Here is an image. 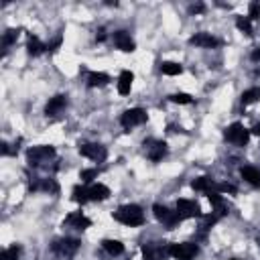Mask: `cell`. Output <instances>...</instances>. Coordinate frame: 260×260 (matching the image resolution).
<instances>
[{"label":"cell","mask_w":260,"mask_h":260,"mask_svg":"<svg viewBox=\"0 0 260 260\" xmlns=\"http://www.w3.org/2000/svg\"><path fill=\"white\" fill-rule=\"evenodd\" d=\"M189 43L195 45V47H201V49H214V47H220V45H222V41L216 39V37L210 35V33H197V35H193V37L189 39Z\"/></svg>","instance_id":"cell-12"},{"label":"cell","mask_w":260,"mask_h":260,"mask_svg":"<svg viewBox=\"0 0 260 260\" xmlns=\"http://www.w3.org/2000/svg\"><path fill=\"white\" fill-rule=\"evenodd\" d=\"M17 39H19V29H9L7 33H5V37H3V45H5V51L13 45V43H17Z\"/></svg>","instance_id":"cell-29"},{"label":"cell","mask_w":260,"mask_h":260,"mask_svg":"<svg viewBox=\"0 0 260 260\" xmlns=\"http://www.w3.org/2000/svg\"><path fill=\"white\" fill-rule=\"evenodd\" d=\"M31 191H49V193H59V185L55 179H37L31 183Z\"/></svg>","instance_id":"cell-17"},{"label":"cell","mask_w":260,"mask_h":260,"mask_svg":"<svg viewBox=\"0 0 260 260\" xmlns=\"http://www.w3.org/2000/svg\"><path fill=\"white\" fill-rule=\"evenodd\" d=\"M240 173H242V177H244L250 185L260 187V171H258L256 167H242V169H240Z\"/></svg>","instance_id":"cell-21"},{"label":"cell","mask_w":260,"mask_h":260,"mask_svg":"<svg viewBox=\"0 0 260 260\" xmlns=\"http://www.w3.org/2000/svg\"><path fill=\"white\" fill-rule=\"evenodd\" d=\"M250 57H252V61H256V63H258V61H260V47H258V49H254V51H252V55H250Z\"/></svg>","instance_id":"cell-38"},{"label":"cell","mask_w":260,"mask_h":260,"mask_svg":"<svg viewBox=\"0 0 260 260\" xmlns=\"http://www.w3.org/2000/svg\"><path fill=\"white\" fill-rule=\"evenodd\" d=\"M161 71H163L165 75H179V73L183 71V67H181V63L165 61V63H161Z\"/></svg>","instance_id":"cell-27"},{"label":"cell","mask_w":260,"mask_h":260,"mask_svg":"<svg viewBox=\"0 0 260 260\" xmlns=\"http://www.w3.org/2000/svg\"><path fill=\"white\" fill-rule=\"evenodd\" d=\"M169 252L175 260H193L199 254V246L193 242H179V244H171Z\"/></svg>","instance_id":"cell-7"},{"label":"cell","mask_w":260,"mask_h":260,"mask_svg":"<svg viewBox=\"0 0 260 260\" xmlns=\"http://www.w3.org/2000/svg\"><path fill=\"white\" fill-rule=\"evenodd\" d=\"M79 154L85 159L96 161V163H104L108 157V148L104 144H98V142H83V144H79Z\"/></svg>","instance_id":"cell-5"},{"label":"cell","mask_w":260,"mask_h":260,"mask_svg":"<svg viewBox=\"0 0 260 260\" xmlns=\"http://www.w3.org/2000/svg\"><path fill=\"white\" fill-rule=\"evenodd\" d=\"M71 199L75 201V203H88L90 201V187H85V185H75L73 187V191H71Z\"/></svg>","instance_id":"cell-22"},{"label":"cell","mask_w":260,"mask_h":260,"mask_svg":"<svg viewBox=\"0 0 260 260\" xmlns=\"http://www.w3.org/2000/svg\"><path fill=\"white\" fill-rule=\"evenodd\" d=\"M232 260H238V258H232Z\"/></svg>","instance_id":"cell-40"},{"label":"cell","mask_w":260,"mask_h":260,"mask_svg":"<svg viewBox=\"0 0 260 260\" xmlns=\"http://www.w3.org/2000/svg\"><path fill=\"white\" fill-rule=\"evenodd\" d=\"M144 148H146V157L154 163L163 161V157L167 154V142L165 140H154V138L144 140Z\"/></svg>","instance_id":"cell-11"},{"label":"cell","mask_w":260,"mask_h":260,"mask_svg":"<svg viewBox=\"0 0 260 260\" xmlns=\"http://www.w3.org/2000/svg\"><path fill=\"white\" fill-rule=\"evenodd\" d=\"M21 256V246H11L7 250H3V254H0V260H19Z\"/></svg>","instance_id":"cell-28"},{"label":"cell","mask_w":260,"mask_h":260,"mask_svg":"<svg viewBox=\"0 0 260 260\" xmlns=\"http://www.w3.org/2000/svg\"><path fill=\"white\" fill-rule=\"evenodd\" d=\"M252 132H254V134H258V136H260V122H258V124H256V126H254V128H252Z\"/></svg>","instance_id":"cell-39"},{"label":"cell","mask_w":260,"mask_h":260,"mask_svg":"<svg viewBox=\"0 0 260 260\" xmlns=\"http://www.w3.org/2000/svg\"><path fill=\"white\" fill-rule=\"evenodd\" d=\"M132 81H134L132 71H128V69L120 71V77H118V94L128 96V94H130V88H132Z\"/></svg>","instance_id":"cell-18"},{"label":"cell","mask_w":260,"mask_h":260,"mask_svg":"<svg viewBox=\"0 0 260 260\" xmlns=\"http://www.w3.org/2000/svg\"><path fill=\"white\" fill-rule=\"evenodd\" d=\"M191 187H193L195 191H201V193H212L214 181H212L210 177H197V179L191 183Z\"/></svg>","instance_id":"cell-24"},{"label":"cell","mask_w":260,"mask_h":260,"mask_svg":"<svg viewBox=\"0 0 260 260\" xmlns=\"http://www.w3.org/2000/svg\"><path fill=\"white\" fill-rule=\"evenodd\" d=\"M216 189H218V193H236L238 189L234 187V185H230V183H220V185H216Z\"/></svg>","instance_id":"cell-34"},{"label":"cell","mask_w":260,"mask_h":260,"mask_svg":"<svg viewBox=\"0 0 260 260\" xmlns=\"http://www.w3.org/2000/svg\"><path fill=\"white\" fill-rule=\"evenodd\" d=\"M110 81V77L106 73H102V71H92L88 75V85L90 88H100V85H106Z\"/></svg>","instance_id":"cell-25"},{"label":"cell","mask_w":260,"mask_h":260,"mask_svg":"<svg viewBox=\"0 0 260 260\" xmlns=\"http://www.w3.org/2000/svg\"><path fill=\"white\" fill-rule=\"evenodd\" d=\"M207 199H210V203H212V207H214V216H216L218 220L224 218V216H228V203L224 201L222 193L212 191V193H207Z\"/></svg>","instance_id":"cell-13"},{"label":"cell","mask_w":260,"mask_h":260,"mask_svg":"<svg viewBox=\"0 0 260 260\" xmlns=\"http://www.w3.org/2000/svg\"><path fill=\"white\" fill-rule=\"evenodd\" d=\"M63 226L75 228V230H88V228L92 226V222H90V218H85L81 212H73V214H69V216L65 218Z\"/></svg>","instance_id":"cell-14"},{"label":"cell","mask_w":260,"mask_h":260,"mask_svg":"<svg viewBox=\"0 0 260 260\" xmlns=\"http://www.w3.org/2000/svg\"><path fill=\"white\" fill-rule=\"evenodd\" d=\"M110 197V189L102 183H96L90 187V201H104Z\"/></svg>","instance_id":"cell-19"},{"label":"cell","mask_w":260,"mask_h":260,"mask_svg":"<svg viewBox=\"0 0 260 260\" xmlns=\"http://www.w3.org/2000/svg\"><path fill=\"white\" fill-rule=\"evenodd\" d=\"M53 157H55V148L53 146H47V144L33 146V148L27 150V163L31 167H43L45 163H49Z\"/></svg>","instance_id":"cell-2"},{"label":"cell","mask_w":260,"mask_h":260,"mask_svg":"<svg viewBox=\"0 0 260 260\" xmlns=\"http://www.w3.org/2000/svg\"><path fill=\"white\" fill-rule=\"evenodd\" d=\"M169 100L175 104H193V98L189 94H173V96H169Z\"/></svg>","instance_id":"cell-32"},{"label":"cell","mask_w":260,"mask_h":260,"mask_svg":"<svg viewBox=\"0 0 260 260\" xmlns=\"http://www.w3.org/2000/svg\"><path fill=\"white\" fill-rule=\"evenodd\" d=\"M148 120V114H146V110H142V108H130V110H126L122 116H120V124L126 128V130H130V128H134V126H140V124H144Z\"/></svg>","instance_id":"cell-8"},{"label":"cell","mask_w":260,"mask_h":260,"mask_svg":"<svg viewBox=\"0 0 260 260\" xmlns=\"http://www.w3.org/2000/svg\"><path fill=\"white\" fill-rule=\"evenodd\" d=\"M27 51H29V55H33V57H37V55H41V53H45L47 51V45L45 43H41L37 37H29V43H27Z\"/></svg>","instance_id":"cell-20"},{"label":"cell","mask_w":260,"mask_h":260,"mask_svg":"<svg viewBox=\"0 0 260 260\" xmlns=\"http://www.w3.org/2000/svg\"><path fill=\"white\" fill-rule=\"evenodd\" d=\"M240 100H242L244 106L258 102V100H260V88H250V90H246V92L242 94V98H240Z\"/></svg>","instance_id":"cell-26"},{"label":"cell","mask_w":260,"mask_h":260,"mask_svg":"<svg viewBox=\"0 0 260 260\" xmlns=\"http://www.w3.org/2000/svg\"><path fill=\"white\" fill-rule=\"evenodd\" d=\"M175 207H177V214H179L181 220H191V218H201L203 216L199 203H195L191 199H179Z\"/></svg>","instance_id":"cell-10"},{"label":"cell","mask_w":260,"mask_h":260,"mask_svg":"<svg viewBox=\"0 0 260 260\" xmlns=\"http://www.w3.org/2000/svg\"><path fill=\"white\" fill-rule=\"evenodd\" d=\"M167 256H171V252L163 242H148L142 246V260H165Z\"/></svg>","instance_id":"cell-9"},{"label":"cell","mask_w":260,"mask_h":260,"mask_svg":"<svg viewBox=\"0 0 260 260\" xmlns=\"http://www.w3.org/2000/svg\"><path fill=\"white\" fill-rule=\"evenodd\" d=\"M236 27H238L242 33L252 35V21H250L248 17H238V19H236Z\"/></svg>","instance_id":"cell-30"},{"label":"cell","mask_w":260,"mask_h":260,"mask_svg":"<svg viewBox=\"0 0 260 260\" xmlns=\"http://www.w3.org/2000/svg\"><path fill=\"white\" fill-rule=\"evenodd\" d=\"M65 106H67V96L59 94V96H55V98L49 100V104L45 106V114H47V116H55V114H59Z\"/></svg>","instance_id":"cell-16"},{"label":"cell","mask_w":260,"mask_h":260,"mask_svg":"<svg viewBox=\"0 0 260 260\" xmlns=\"http://www.w3.org/2000/svg\"><path fill=\"white\" fill-rule=\"evenodd\" d=\"M96 41H100V43H102V41H106V31L100 29V31H98V35H96Z\"/></svg>","instance_id":"cell-37"},{"label":"cell","mask_w":260,"mask_h":260,"mask_svg":"<svg viewBox=\"0 0 260 260\" xmlns=\"http://www.w3.org/2000/svg\"><path fill=\"white\" fill-rule=\"evenodd\" d=\"M98 175H100V169H83L79 173V179L81 183H92L94 179H98Z\"/></svg>","instance_id":"cell-31"},{"label":"cell","mask_w":260,"mask_h":260,"mask_svg":"<svg viewBox=\"0 0 260 260\" xmlns=\"http://www.w3.org/2000/svg\"><path fill=\"white\" fill-rule=\"evenodd\" d=\"M79 246H81V242L77 238H57L53 244H51V250L61 258H71L79 250Z\"/></svg>","instance_id":"cell-3"},{"label":"cell","mask_w":260,"mask_h":260,"mask_svg":"<svg viewBox=\"0 0 260 260\" xmlns=\"http://www.w3.org/2000/svg\"><path fill=\"white\" fill-rule=\"evenodd\" d=\"M224 136H226L228 142H232V144H236V146H246V144H248V138H250V130L244 128L240 122H234V124H230V126L226 128Z\"/></svg>","instance_id":"cell-6"},{"label":"cell","mask_w":260,"mask_h":260,"mask_svg":"<svg viewBox=\"0 0 260 260\" xmlns=\"http://www.w3.org/2000/svg\"><path fill=\"white\" fill-rule=\"evenodd\" d=\"M114 220L124 224V226H130V228H136V226H142L144 224V212L140 210V205L136 203H128V205H122L114 212Z\"/></svg>","instance_id":"cell-1"},{"label":"cell","mask_w":260,"mask_h":260,"mask_svg":"<svg viewBox=\"0 0 260 260\" xmlns=\"http://www.w3.org/2000/svg\"><path fill=\"white\" fill-rule=\"evenodd\" d=\"M114 45L120 49V51H124V53H132L134 51V41L130 39V35L126 33V31H116L114 33Z\"/></svg>","instance_id":"cell-15"},{"label":"cell","mask_w":260,"mask_h":260,"mask_svg":"<svg viewBox=\"0 0 260 260\" xmlns=\"http://www.w3.org/2000/svg\"><path fill=\"white\" fill-rule=\"evenodd\" d=\"M248 19L250 21L260 19V5L258 3H250V7H248Z\"/></svg>","instance_id":"cell-33"},{"label":"cell","mask_w":260,"mask_h":260,"mask_svg":"<svg viewBox=\"0 0 260 260\" xmlns=\"http://www.w3.org/2000/svg\"><path fill=\"white\" fill-rule=\"evenodd\" d=\"M152 214H154V218H157L167 230H173L181 222V218H179L177 212H171L167 205H161V203H154L152 205Z\"/></svg>","instance_id":"cell-4"},{"label":"cell","mask_w":260,"mask_h":260,"mask_svg":"<svg viewBox=\"0 0 260 260\" xmlns=\"http://www.w3.org/2000/svg\"><path fill=\"white\" fill-rule=\"evenodd\" d=\"M59 45H61V35H57L51 43H47V51H55Z\"/></svg>","instance_id":"cell-35"},{"label":"cell","mask_w":260,"mask_h":260,"mask_svg":"<svg viewBox=\"0 0 260 260\" xmlns=\"http://www.w3.org/2000/svg\"><path fill=\"white\" fill-rule=\"evenodd\" d=\"M203 11H205L203 5H193V7H189V13H191V15H197V13H203Z\"/></svg>","instance_id":"cell-36"},{"label":"cell","mask_w":260,"mask_h":260,"mask_svg":"<svg viewBox=\"0 0 260 260\" xmlns=\"http://www.w3.org/2000/svg\"><path fill=\"white\" fill-rule=\"evenodd\" d=\"M102 248L106 250L110 256H120L124 252V244L118 242V240H104L102 242Z\"/></svg>","instance_id":"cell-23"}]
</instances>
